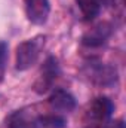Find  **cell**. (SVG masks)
<instances>
[{"label":"cell","instance_id":"6da1fadb","mask_svg":"<svg viewBox=\"0 0 126 128\" xmlns=\"http://www.w3.org/2000/svg\"><path fill=\"white\" fill-rule=\"evenodd\" d=\"M45 36H36L18 45L16 48V68L27 70L37 63L40 52L45 46Z\"/></svg>","mask_w":126,"mask_h":128},{"label":"cell","instance_id":"7a4b0ae2","mask_svg":"<svg viewBox=\"0 0 126 128\" xmlns=\"http://www.w3.org/2000/svg\"><path fill=\"white\" fill-rule=\"evenodd\" d=\"M83 72L92 84L99 86H110L117 80V70L102 63H89Z\"/></svg>","mask_w":126,"mask_h":128},{"label":"cell","instance_id":"3957f363","mask_svg":"<svg viewBox=\"0 0 126 128\" xmlns=\"http://www.w3.org/2000/svg\"><path fill=\"white\" fill-rule=\"evenodd\" d=\"M58 74H60V66H58L57 58L55 57H49L43 63L42 68H40V73H39V76H37V79L34 82V86H33L34 91L37 94L48 92L52 88L54 82L57 80Z\"/></svg>","mask_w":126,"mask_h":128},{"label":"cell","instance_id":"277c9868","mask_svg":"<svg viewBox=\"0 0 126 128\" xmlns=\"http://www.w3.org/2000/svg\"><path fill=\"white\" fill-rule=\"evenodd\" d=\"M113 110H114V106H113L110 98L98 97L91 103L89 110H88V116H89V119L92 121L94 125H102L107 121H110V116L113 115Z\"/></svg>","mask_w":126,"mask_h":128},{"label":"cell","instance_id":"5b68a950","mask_svg":"<svg viewBox=\"0 0 126 128\" xmlns=\"http://www.w3.org/2000/svg\"><path fill=\"white\" fill-rule=\"evenodd\" d=\"M27 18L36 26H42L48 21L51 4L49 0H25Z\"/></svg>","mask_w":126,"mask_h":128},{"label":"cell","instance_id":"8992f818","mask_svg":"<svg viewBox=\"0 0 126 128\" xmlns=\"http://www.w3.org/2000/svg\"><path fill=\"white\" fill-rule=\"evenodd\" d=\"M111 34V26L108 22H98L96 26H94L91 30L83 34L82 37V43L85 46H89V48H96V46H101L102 43H105V40L110 37Z\"/></svg>","mask_w":126,"mask_h":128},{"label":"cell","instance_id":"52a82bcc","mask_svg":"<svg viewBox=\"0 0 126 128\" xmlns=\"http://www.w3.org/2000/svg\"><path fill=\"white\" fill-rule=\"evenodd\" d=\"M49 106L51 109L61 112V113H68L73 112L76 109V100L70 92L64 91V90H55L51 97H49Z\"/></svg>","mask_w":126,"mask_h":128},{"label":"cell","instance_id":"ba28073f","mask_svg":"<svg viewBox=\"0 0 126 128\" xmlns=\"http://www.w3.org/2000/svg\"><path fill=\"white\" fill-rule=\"evenodd\" d=\"M36 116L28 115L25 110L21 112H15L13 115H10L7 127L9 128H36Z\"/></svg>","mask_w":126,"mask_h":128},{"label":"cell","instance_id":"9c48e42d","mask_svg":"<svg viewBox=\"0 0 126 128\" xmlns=\"http://www.w3.org/2000/svg\"><path fill=\"white\" fill-rule=\"evenodd\" d=\"M76 3H77L83 18L88 21L98 16V14L101 10V2L99 0H76Z\"/></svg>","mask_w":126,"mask_h":128},{"label":"cell","instance_id":"30bf717a","mask_svg":"<svg viewBox=\"0 0 126 128\" xmlns=\"http://www.w3.org/2000/svg\"><path fill=\"white\" fill-rule=\"evenodd\" d=\"M36 128H64L67 121L60 115H43L36 116Z\"/></svg>","mask_w":126,"mask_h":128},{"label":"cell","instance_id":"8fae6325","mask_svg":"<svg viewBox=\"0 0 126 128\" xmlns=\"http://www.w3.org/2000/svg\"><path fill=\"white\" fill-rule=\"evenodd\" d=\"M6 61H7V45L4 42H0V72L4 70Z\"/></svg>","mask_w":126,"mask_h":128},{"label":"cell","instance_id":"7c38bea8","mask_svg":"<svg viewBox=\"0 0 126 128\" xmlns=\"http://www.w3.org/2000/svg\"><path fill=\"white\" fill-rule=\"evenodd\" d=\"M101 128H125V122L122 119H116V121H107L105 124H102Z\"/></svg>","mask_w":126,"mask_h":128},{"label":"cell","instance_id":"4fadbf2b","mask_svg":"<svg viewBox=\"0 0 126 128\" xmlns=\"http://www.w3.org/2000/svg\"><path fill=\"white\" fill-rule=\"evenodd\" d=\"M99 2H101V6H102V4H105V6H111V4L116 3V0H99Z\"/></svg>","mask_w":126,"mask_h":128},{"label":"cell","instance_id":"5bb4252c","mask_svg":"<svg viewBox=\"0 0 126 128\" xmlns=\"http://www.w3.org/2000/svg\"><path fill=\"white\" fill-rule=\"evenodd\" d=\"M86 128H101V125H94V124H91L89 127H86Z\"/></svg>","mask_w":126,"mask_h":128}]
</instances>
